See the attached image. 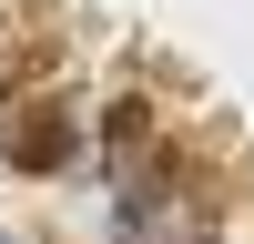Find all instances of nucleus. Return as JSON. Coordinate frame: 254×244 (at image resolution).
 <instances>
[{
	"mask_svg": "<svg viewBox=\"0 0 254 244\" xmlns=\"http://www.w3.org/2000/svg\"><path fill=\"white\" fill-rule=\"evenodd\" d=\"M20 163H31V173H61V163H71V122H20Z\"/></svg>",
	"mask_w": 254,
	"mask_h": 244,
	"instance_id": "obj_1",
	"label": "nucleus"
}]
</instances>
